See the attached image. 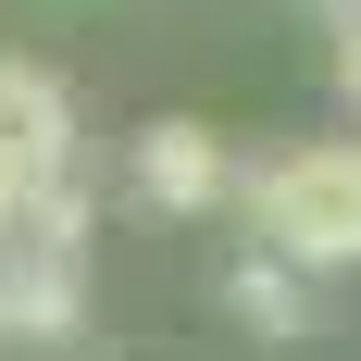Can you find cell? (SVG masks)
<instances>
[{
    "mask_svg": "<svg viewBox=\"0 0 361 361\" xmlns=\"http://www.w3.org/2000/svg\"><path fill=\"white\" fill-rule=\"evenodd\" d=\"M237 212H250L262 262H287V274H361V137H299L274 162H250Z\"/></svg>",
    "mask_w": 361,
    "mask_h": 361,
    "instance_id": "6da1fadb",
    "label": "cell"
},
{
    "mask_svg": "<svg viewBox=\"0 0 361 361\" xmlns=\"http://www.w3.org/2000/svg\"><path fill=\"white\" fill-rule=\"evenodd\" d=\"M87 336V274L50 250H0V349H75Z\"/></svg>",
    "mask_w": 361,
    "mask_h": 361,
    "instance_id": "277c9868",
    "label": "cell"
},
{
    "mask_svg": "<svg viewBox=\"0 0 361 361\" xmlns=\"http://www.w3.org/2000/svg\"><path fill=\"white\" fill-rule=\"evenodd\" d=\"M125 187H137L149 212H175V224H200V212H237V187H250V162L200 125V112H162L137 137V162H125Z\"/></svg>",
    "mask_w": 361,
    "mask_h": 361,
    "instance_id": "3957f363",
    "label": "cell"
},
{
    "mask_svg": "<svg viewBox=\"0 0 361 361\" xmlns=\"http://www.w3.org/2000/svg\"><path fill=\"white\" fill-rule=\"evenodd\" d=\"M224 312H237V324L250 336H274V349H287V336H312V274H287V262H237V274H224Z\"/></svg>",
    "mask_w": 361,
    "mask_h": 361,
    "instance_id": "5b68a950",
    "label": "cell"
},
{
    "mask_svg": "<svg viewBox=\"0 0 361 361\" xmlns=\"http://www.w3.org/2000/svg\"><path fill=\"white\" fill-rule=\"evenodd\" d=\"M336 87H349V112H361V25H336Z\"/></svg>",
    "mask_w": 361,
    "mask_h": 361,
    "instance_id": "8992f818",
    "label": "cell"
},
{
    "mask_svg": "<svg viewBox=\"0 0 361 361\" xmlns=\"http://www.w3.org/2000/svg\"><path fill=\"white\" fill-rule=\"evenodd\" d=\"M324 13H336V25H361V0H324Z\"/></svg>",
    "mask_w": 361,
    "mask_h": 361,
    "instance_id": "52a82bcc",
    "label": "cell"
},
{
    "mask_svg": "<svg viewBox=\"0 0 361 361\" xmlns=\"http://www.w3.org/2000/svg\"><path fill=\"white\" fill-rule=\"evenodd\" d=\"M75 175V87L25 50H0V187L13 200H50Z\"/></svg>",
    "mask_w": 361,
    "mask_h": 361,
    "instance_id": "7a4b0ae2",
    "label": "cell"
}]
</instances>
